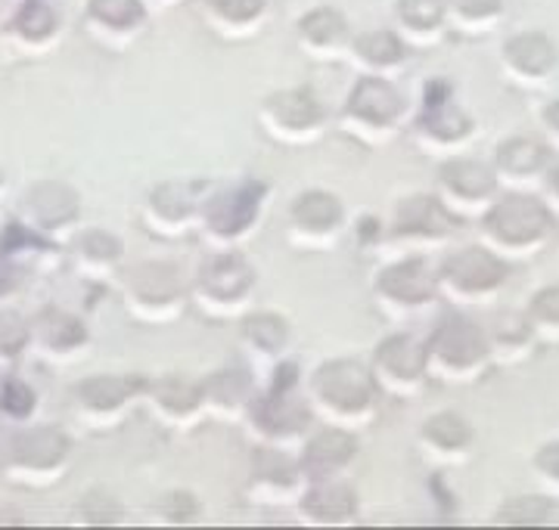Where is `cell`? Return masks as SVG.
Listing matches in <instances>:
<instances>
[{
  "label": "cell",
  "mask_w": 559,
  "mask_h": 530,
  "mask_svg": "<svg viewBox=\"0 0 559 530\" xmlns=\"http://www.w3.org/2000/svg\"><path fill=\"white\" fill-rule=\"evenodd\" d=\"M79 397L87 407H97V410H112L119 407L128 394L134 392V382L131 378H119V375H100V378H91L75 388Z\"/></svg>",
  "instance_id": "cb8c5ba5"
},
{
  "label": "cell",
  "mask_w": 559,
  "mask_h": 530,
  "mask_svg": "<svg viewBox=\"0 0 559 530\" xmlns=\"http://www.w3.org/2000/svg\"><path fill=\"white\" fill-rule=\"evenodd\" d=\"M448 10H454L463 20H495L500 13V0H448Z\"/></svg>",
  "instance_id": "ab89813d"
},
{
  "label": "cell",
  "mask_w": 559,
  "mask_h": 530,
  "mask_svg": "<svg viewBox=\"0 0 559 530\" xmlns=\"http://www.w3.org/2000/svg\"><path fill=\"white\" fill-rule=\"evenodd\" d=\"M535 469H538L547 481L559 484V441L547 444V447H540L538 456H535Z\"/></svg>",
  "instance_id": "7bdbcfd3"
},
{
  "label": "cell",
  "mask_w": 559,
  "mask_h": 530,
  "mask_svg": "<svg viewBox=\"0 0 559 530\" xmlns=\"http://www.w3.org/2000/svg\"><path fill=\"white\" fill-rule=\"evenodd\" d=\"M457 227V220L444 212L439 198L432 196H411L399 205V224L395 233L407 236H444Z\"/></svg>",
  "instance_id": "9c48e42d"
},
{
  "label": "cell",
  "mask_w": 559,
  "mask_h": 530,
  "mask_svg": "<svg viewBox=\"0 0 559 530\" xmlns=\"http://www.w3.org/2000/svg\"><path fill=\"white\" fill-rule=\"evenodd\" d=\"M293 217L299 220V227L305 230H333L342 220L340 198L330 193H301L293 202Z\"/></svg>",
  "instance_id": "7402d4cb"
},
{
  "label": "cell",
  "mask_w": 559,
  "mask_h": 530,
  "mask_svg": "<svg viewBox=\"0 0 559 530\" xmlns=\"http://www.w3.org/2000/svg\"><path fill=\"white\" fill-rule=\"evenodd\" d=\"M488 351L491 345L485 333L466 316H444L439 329L429 338V357H439L444 366L460 370V373L481 366Z\"/></svg>",
  "instance_id": "7a4b0ae2"
},
{
  "label": "cell",
  "mask_w": 559,
  "mask_h": 530,
  "mask_svg": "<svg viewBox=\"0 0 559 530\" xmlns=\"http://www.w3.org/2000/svg\"><path fill=\"white\" fill-rule=\"evenodd\" d=\"M358 450V441L345 432H320L318 437H311V444L305 447L301 456V469L308 474H330V471L342 469Z\"/></svg>",
  "instance_id": "4fadbf2b"
},
{
  "label": "cell",
  "mask_w": 559,
  "mask_h": 530,
  "mask_svg": "<svg viewBox=\"0 0 559 530\" xmlns=\"http://www.w3.org/2000/svg\"><path fill=\"white\" fill-rule=\"evenodd\" d=\"M153 208H159L165 217L190 215V208H193L190 186H183V183H165V186H159L153 193Z\"/></svg>",
  "instance_id": "d590c367"
},
{
  "label": "cell",
  "mask_w": 559,
  "mask_h": 530,
  "mask_svg": "<svg viewBox=\"0 0 559 530\" xmlns=\"http://www.w3.org/2000/svg\"><path fill=\"white\" fill-rule=\"evenodd\" d=\"M439 276L457 292L479 294L498 289L500 282L507 279V264L495 252L479 249V245H469V249H460V252L448 257L441 264Z\"/></svg>",
  "instance_id": "277c9868"
},
{
  "label": "cell",
  "mask_w": 559,
  "mask_h": 530,
  "mask_svg": "<svg viewBox=\"0 0 559 530\" xmlns=\"http://www.w3.org/2000/svg\"><path fill=\"white\" fill-rule=\"evenodd\" d=\"M69 453V437L57 429H35L22 434L13 447V459L25 469H57Z\"/></svg>",
  "instance_id": "9a60e30c"
},
{
  "label": "cell",
  "mask_w": 559,
  "mask_h": 530,
  "mask_svg": "<svg viewBox=\"0 0 559 530\" xmlns=\"http://www.w3.org/2000/svg\"><path fill=\"white\" fill-rule=\"evenodd\" d=\"M544 121H547V128H550V131H557L559 134V99L544 109Z\"/></svg>",
  "instance_id": "f6af8a7d"
},
{
  "label": "cell",
  "mask_w": 559,
  "mask_h": 530,
  "mask_svg": "<svg viewBox=\"0 0 559 530\" xmlns=\"http://www.w3.org/2000/svg\"><path fill=\"white\" fill-rule=\"evenodd\" d=\"M423 437L432 441L441 450H463L473 441V429H469V422L463 415H457V412H436L423 425Z\"/></svg>",
  "instance_id": "603a6c76"
},
{
  "label": "cell",
  "mask_w": 559,
  "mask_h": 530,
  "mask_svg": "<svg viewBox=\"0 0 559 530\" xmlns=\"http://www.w3.org/2000/svg\"><path fill=\"white\" fill-rule=\"evenodd\" d=\"M267 0H212V10L227 22H252L264 13Z\"/></svg>",
  "instance_id": "74e56055"
},
{
  "label": "cell",
  "mask_w": 559,
  "mask_h": 530,
  "mask_svg": "<svg viewBox=\"0 0 559 530\" xmlns=\"http://www.w3.org/2000/svg\"><path fill=\"white\" fill-rule=\"evenodd\" d=\"M547 158H550V153H547L544 143L528 137H513L500 143L498 168L510 177H532L547 165Z\"/></svg>",
  "instance_id": "d6986e66"
},
{
  "label": "cell",
  "mask_w": 559,
  "mask_h": 530,
  "mask_svg": "<svg viewBox=\"0 0 559 530\" xmlns=\"http://www.w3.org/2000/svg\"><path fill=\"white\" fill-rule=\"evenodd\" d=\"M255 274L240 255H221L202 267V289L212 298H242L252 289Z\"/></svg>",
  "instance_id": "8fae6325"
},
{
  "label": "cell",
  "mask_w": 559,
  "mask_h": 530,
  "mask_svg": "<svg viewBox=\"0 0 559 530\" xmlns=\"http://www.w3.org/2000/svg\"><path fill=\"white\" fill-rule=\"evenodd\" d=\"M259 202L261 186H255V183L234 186V190H227V193H221L209 202V208H205L209 227L221 236L242 233L259 215Z\"/></svg>",
  "instance_id": "5b68a950"
},
{
  "label": "cell",
  "mask_w": 559,
  "mask_h": 530,
  "mask_svg": "<svg viewBox=\"0 0 559 530\" xmlns=\"http://www.w3.org/2000/svg\"><path fill=\"white\" fill-rule=\"evenodd\" d=\"M377 286H380L382 294H389L395 301L419 304V301H429L436 294V274L423 257H407V261L385 267L377 279Z\"/></svg>",
  "instance_id": "8992f818"
},
{
  "label": "cell",
  "mask_w": 559,
  "mask_h": 530,
  "mask_svg": "<svg viewBox=\"0 0 559 530\" xmlns=\"http://www.w3.org/2000/svg\"><path fill=\"white\" fill-rule=\"evenodd\" d=\"M423 131H429L439 140H460L469 134V118L448 103H436L426 116H423Z\"/></svg>",
  "instance_id": "83f0119b"
},
{
  "label": "cell",
  "mask_w": 559,
  "mask_h": 530,
  "mask_svg": "<svg viewBox=\"0 0 559 530\" xmlns=\"http://www.w3.org/2000/svg\"><path fill=\"white\" fill-rule=\"evenodd\" d=\"M25 341H28V326L22 323V316L13 311H0V353L13 357L25 348Z\"/></svg>",
  "instance_id": "8d00e7d4"
},
{
  "label": "cell",
  "mask_w": 559,
  "mask_h": 530,
  "mask_svg": "<svg viewBox=\"0 0 559 530\" xmlns=\"http://www.w3.org/2000/svg\"><path fill=\"white\" fill-rule=\"evenodd\" d=\"M348 112L364 121H373V124H389L404 112V99L389 81L360 79L348 99Z\"/></svg>",
  "instance_id": "ba28073f"
},
{
  "label": "cell",
  "mask_w": 559,
  "mask_h": 530,
  "mask_svg": "<svg viewBox=\"0 0 559 530\" xmlns=\"http://www.w3.org/2000/svg\"><path fill=\"white\" fill-rule=\"evenodd\" d=\"M16 32L28 40H44L57 32V13L44 0H28L16 13Z\"/></svg>",
  "instance_id": "f546056e"
},
{
  "label": "cell",
  "mask_w": 559,
  "mask_h": 530,
  "mask_svg": "<svg viewBox=\"0 0 559 530\" xmlns=\"http://www.w3.org/2000/svg\"><path fill=\"white\" fill-rule=\"evenodd\" d=\"M299 32L301 38L318 44V47H333L345 38V20H342V13L330 10V7H318L308 16H301Z\"/></svg>",
  "instance_id": "484cf974"
},
{
  "label": "cell",
  "mask_w": 559,
  "mask_h": 530,
  "mask_svg": "<svg viewBox=\"0 0 559 530\" xmlns=\"http://www.w3.org/2000/svg\"><path fill=\"white\" fill-rule=\"evenodd\" d=\"M503 59L513 72H520L525 79H544L557 65V47L540 32H525L507 40Z\"/></svg>",
  "instance_id": "52a82bcc"
},
{
  "label": "cell",
  "mask_w": 559,
  "mask_h": 530,
  "mask_svg": "<svg viewBox=\"0 0 559 530\" xmlns=\"http://www.w3.org/2000/svg\"><path fill=\"white\" fill-rule=\"evenodd\" d=\"M87 16L106 28H134L143 22V0H91Z\"/></svg>",
  "instance_id": "d4e9b609"
},
{
  "label": "cell",
  "mask_w": 559,
  "mask_h": 530,
  "mask_svg": "<svg viewBox=\"0 0 559 530\" xmlns=\"http://www.w3.org/2000/svg\"><path fill=\"white\" fill-rule=\"evenodd\" d=\"M38 333L50 348H75V345L84 341V326H81L75 316L60 314V311L40 314Z\"/></svg>",
  "instance_id": "4316f807"
},
{
  "label": "cell",
  "mask_w": 559,
  "mask_h": 530,
  "mask_svg": "<svg viewBox=\"0 0 559 530\" xmlns=\"http://www.w3.org/2000/svg\"><path fill=\"white\" fill-rule=\"evenodd\" d=\"M25 205H28V212L44 227L69 224L72 217L79 215V198H75L72 190H66L62 183H40L35 190H28Z\"/></svg>",
  "instance_id": "2e32d148"
},
{
  "label": "cell",
  "mask_w": 559,
  "mask_h": 530,
  "mask_svg": "<svg viewBox=\"0 0 559 530\" xmlns=\"http://www.w3.org/2000/svg\"><path fill=\"white\" fill-rule=\"evenodd\" d=\"M441 183L460 198H488L498 190V171L473 158H454L441 168Z\"/></svg>",
  "instance_id": "7c38bea8"
},
{
  "label": "cell",
  "mask_w": 559,
  "mask_h": 530,
  "mask_svg": "<svg viewBox=\"0 0 559 530\" xmlns=\"http://www.w3.org/2000/svg\"><path fill=\"white\" fill-rule=\"evenodd\" d=\"M314 388H318L323 403L345 412L364 410L373 400V394H377L373 375L367 373L360 363H352V360L323 363L318 375H314Z\"/></svg>",
  "instance_id": "3957f363"
},
{
  "label": "cell",
  "mask_w": 559,
  "mask_h": 530,
  "mask_svg": "<svg viewBox=\"0 0 559 530\" xmlns=\"http://www.w3.org/2000/svg\"><path fill=\"white\" fill-rule=\"evenodd\" d=\"M202 392L212 394L221 403H240L249 394V375L240 373V370H224V373L212 375Z\"/></svg>",
  "instance_id": "d6a6232c"
},
{
  "label": "cell",
  "mask_w": 559,
  "mask_h": 530,
  "mask_svg": "<svg viewBox=\"0 0 559 530\" xmlns=\"http://www.w3.org/2000/svg\"><path fill=\"white\" fill-rule=\"evenodd\" d=\"M0 403H3V410L13 412V415H25V412H32V407H35V392L13 378V382L3 385V400Z\"/></svg>",
  "instance_id": "60d3db41"
},
{
  "label": "cell",
  "mask_w": 559,
  "mask_h": 530,
  "mask_svg": "<svg viewBox=\"0 0 559 530\" xmlns=\"http://www.w3.org/2000/svg\"><path fill=\"white\" fill-rule=\"evenodd\" d=\"M426 363H429V345H419L417 338H411V335H392V338L382 341L380 351H377V366H382V373L401 378V382L419 378Z\"/></svg>",
  "instance_id": "30bf717a"
},
{
  "label": "cell",
  "mask_w": 559,
  "mask_h": 530,
  "mask_svg": "<svg viewBox=\"0 0 559 530\" xmlns=\"http://www.w3.org/2000/svg\"><path fill=\"white\" fill-rule=\"evenodd\" d=\"M528 320L544 329V333H550V329H559V286H547V289H540L535 298H532V304H528Z\"/></svg>",
  "instance_id": "836d02e7"
},
{
  "label": "cell",
  "mask_w": 559,
  "mask_h": 530,
  "mask_svg": "<svg viewBox=\"0 0 559 530\" xmlns=\"http://www.w3.org/2000/svg\"><path fill=\"white\" fill-rule=\"evenodd\" d=\"M550 190H554L559 198V168H554V171H550Z\"/></svg>",
  "instance_id": "bcb514c9"
},
{
  "label": "cell",
  "mask_w": 559,
  "mask_h": 530,
  "mask_svg": "<svg viewBox=\"0 0 559 530\" xmlns=\"http://www.w3.org/2000/svg\"><path fill=\"white\" fill-rule=\"evenodd\" d=\"M301 509L318 521H342L358 511V496L345 484H318L301 499Z\"/></svg>",
  "instance_id": "ac0fdd59"
},
{
  "label": "cell",
  "mask_w": 559,
  "mask_h": 530,
  "mask_svg": "<svg viewBox=\"0 0 559 530\" xmlns=\"http://www.w3.org/2000/svg\"><path fill=\"white\" fill-rule=\"evenodd\" d=\"M267 112L274 121H280L283 128H311L320 121L318 99L311 97L308 91H283L267 99Z\"/></svg>",
  "instance_id": "ffe728a7"
},
{
  "label": "cell",
  "mask_w": 559,
  "mask_h": 530,
  "mask_svg": "<svg viewBox=\"0 0 559 530\" xmlns=\"http://www.w3.org/2000/svg\"><path fill=\"white\" fill-rule=\"evenodd\" d=\"M358 53L373 65H392L404 57V44L392 32H367L355 40Z\"/></svg>",
  "instance_id": "4dcf8cb0"
},
{
  "label": "cell",
  "mask_w": 559,
  "mask_h": 530,
  "mask_svg": "<svg viewBox=\"0 0 559 530\" xmlns=\"http://www.w3.org/2000/svg\"><path fill=\"white\" fill-rule=\"evenodd\" d=\"M444 0H399V20L414 32H432L444 22Z\"/></svg>",
  "instance_id": "f1b7e54d"
},
{
  "label": "cell",
  "mask_w": 559,
  "mask_h": 530,
  "mask_svg": "<svg viewBox=\"0 0 559 530\" xmlns=\"http://www.w3.org/2000/svg\"><path fill=\"white\" fill-rule=\"evenodd\" d=\"M20 282V274L7 264V261H0V294L3 292H10L13 286Z\"/></svg>",
  "instance_id": "ee69618b"
},
{
  "label": "cell",
  "mask_w": 559,
  "mask_h": 530,
  "mask_svg": "<svg viewBox=\"0 0 559 530\" xmlns=\"http://www.w3.org/2000/svg\"><path fill=\"white\" fill-rule=\"evenodd\" d=\"M554 518V499L538 496V493H525V496H510L495 515V525L507 528H535L547 525Z\"/></svg>",
  "instance_id": "44dd1931"
},
{
  "label": "cell",
  "mask_w": 559,
  "mask_h": 530,
  "mask_svg": "<svg viewBox=\"0 0 559 530\" xmlns=\"http://www.w3.org/2000/svg\"><path fill=\"white\" fill-rule=\"evenodd\" d=\"M81 252L84 255H94V257H119L121 252V245H119V239H112V236H106V233H87L84 239H81Z\"/></svg>",
  "instance_id": "b9f144b4"
},
{
  "label": "cell",
  "mask_w": 559,
  "mask_h": 530,
  "mask_svg": "<svg viewBox=\"0 0 559 530\" xmlns=\"http://www.w3.org/2000/svg\"><path fill=\"white\" fill-rule=\"evenodd\" d=\"M159 400L165 407H171L175 412H187L197 407V400H200V388L197 385H190L187 378H180V375H171V378H165L159 385Z\"/></svg>",
  "instance_id": "e575fe53"
},
{
  "label": "cell",
  "mask_w": 559,
  "mask_h": 530,
  "mask_svg": "<svg viewBox=\"0 0 559 530\" xmlns=\"http://www.w3.org/2000/svg\"><path fill=\"white\" fill-rule=\"evenodd\" d=\"M554 227V215L550 208L535 196H513L498 198L488 215H485V230L488 236L500 242V245H510V249H525V245H535L544 236L550 233Z\"/></svg>",
  "instance_id": "6da1fadb"
},
{
  "label": "cell",
  "mask_w": 559,
  "mask_h": 530,
  "mask_svg": "<svg viewBox=\"0 0 559 530\" xmlns=\"http://www.w3.org/2000/svg\"><path fill=\"white\" fill-rule=\"evenodd\" d=\"M255 469H259V474H267L271 481H277V484H289L296 478L293 462L286 456H280V453H259L255 456Z\"/></svg>",
  "instance_id": "f35d334b"
},
{
  "label": "cell",
  "mask_w": 559,
  "mask_h": 530,
  "mask_svg": "<svg viewBox=\"0 0 559 530\" xmlns=\"http://www.w3.org/2000/svg\"><path fill=\"white\" fill-rule=\"evenodd\" d=\"M242 333H246V338L252 345H259L261 351H280L286 345V323L274 314L249 316Z\"/></svg>",
  "instance_id": "1f68e13d"
},
{
  "label": "cell",
  "mask_w": 559,
  "mask_h": 530,
  "mask_svg": "<svg viewBox=\"0 0 559 530\" xmlns=\"http://www.w3.org/2000/svg\"><path fill=\"white\" fill-rule=\"evenodd\" d=\"M255 419L264 432L293 434L308 425V407L289 388H274V394L255 407Z\"/></svg>",
  "instance_id": "5bb4252c"
},
{
  "label": "cell",
  "mask_w": 559,
  "mask_h": 530,
  "mask_svg": "<svg viewBox=\"0 0 559 530\" xmlns=\"http://www.w3.org/2000/svg\"><path fill=\"white\" fill-rule=\"evenodd\" d=\"M128 286L143 304H168L178 294H183V282H180L178 270L171 264H143L134 270Z\"/></svg>",
  "instance_id": "e0dca14e"
}]
</instances>
